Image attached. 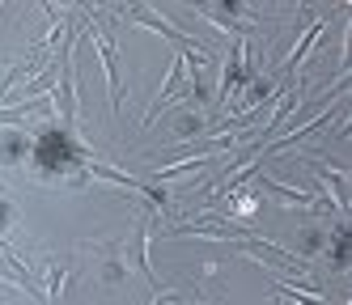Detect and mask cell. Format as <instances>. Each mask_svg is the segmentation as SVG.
<instances>
[{"mask_svg":"<svg viewBox=\"0 0 352 305\" xmlns=\"http://www.w3.org/2000/svg\"><path fill=\"white\" fill-rule=\"evenodd\" d=\"M77 152H81V148L72 144L68 132H43L38 144H34V166H38L43 174H64V170L77 166Z\"/></svg>","mask_w":352,"mask_h":305,"instance_id":"obj_1","label":"cell"},{"mask_svg":"<svg viewBox=\"0 0 352 305\" xmlns=\"http://www.w3.org/2000/svg\"><path fill=\"white\" fill-rule=\"evenodd\" d=\"M0 221H5V208H0Z\"/></svg>","mask_w":352,"mask_h":305,"instance_id":"obj_2","label":"cell"}]
</instances>
